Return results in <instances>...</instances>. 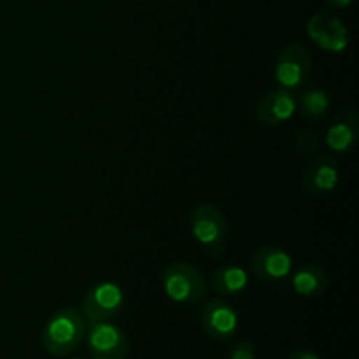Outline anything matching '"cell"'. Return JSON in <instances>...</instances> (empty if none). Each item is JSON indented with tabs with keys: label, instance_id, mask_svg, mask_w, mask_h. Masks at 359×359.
<instances>
[{
	"label": "cell",
	"instance_id": "1",
	"mask_svg": "<svg viewBox=\"0 0 359 359\" xmlns=\"http://www.w3.org/2000/svg\"><path fill=\"white\" fill-rule=\"evenodd\" d=\"M86 337V319L77 309L65 307L55 312L42 330V347L51 356L74 353Z\"/></svg>",
	"mask_w": 359,
	"mask_h": 359
},
{
	"label": "cell",
	"instance_id": "2",
	"mask_svg": "<svg viewBox=\"0 0 359 359\" xmlns=\"http://www.w3.org/2000/svg\"><path fill=\"white\" fill-rule=\"evenodd\" d=\"M165 294L175 304L196 305L205 300L207 283L198 269L186 262L172 263L161 277Z\"/></svg>",
	"mask_w": 359,
	"mask_h": 359
},
{
	"label": "cell",
	"instance_id": "3",
	"mask_svg": "<svg viewBox=\"0 0 359 359\" xmlns=\"http://www.w3.org/2000/svg\"><path fill=\"white\" fill-rule=\"evenodd\" d=\"M189 228L195 241L205 249L210 258H219L223 255L228 223L224 214L216 205L203 203L195 207L189 216Z\"/></svg>",
	"mask_w": 359,
	"mask_h": 359
},
{
	"label": "cell",
	"instance_id": "4",
	"mask_svg": "<svg viewBox=\"0 0 359 359\" xmlns=\"http://www.w3.org/2000/svg\"><path fill=\"white\" fill-rule=\"evenodd\" d=\"M312 74V58L302 44H290L277 55L273 77L283 90L300 91L309 84Z\"/></svg>",
	"mask_w": 359,
	"mask_h": 359
},
{
	"label": "cell",
	"instance_id": "5",
	"mask_svg": "<svg viewBox=\"0 0 359 359\" xmlns=\"http://www.w3.org/2000/svg\"><path fill=\"white\" fill-rule=\"evenodd\" d=\"M125 305V293L114 283H102L86 291L81 304V314L86 321L104 323L114 319Z\"/></svg>",
	"mask_w": 359,
	"mask_h": 359
},
{
	"label": "cell",
	"instance_id": "6",
	"mask_svg": "<svg viewBox=\"0 0 359 359\" xmlns=\"http://www.w3.org/2000/svg\"><path fill=\"white\" fill-rule=\"evenodd\" d=\"M88 353L93 359H126L130 342L126 333L112 323H93L86 330Z\"/></svg>",
	"mask_w": 359,
	"mask_h": 359
},
{
	"label": "cell",
	"instance_id": "7",
	"mask_svg": "<svg viewBox=\"0 0 359 359\" xmlns=\"http://www.w3.org/2000/svg\"><path fill=\"white\" fill-rule=\"evenodd\" d=\"M251 272L263 283H283L291 276L293 259L279 245H262L251 256Z\"/></svg>",
	"mask_w": 359,
	"mask_h": 359
},
{
	"label": "cell",
	"instance_id": "8",
	"mask_svg": "<svg viewBox=\"0 0 359 359\" xmlns=\"http://www.w3.org/2000/svg\"><path fill=\"white\" fill-rule=\"evenodd\" d=\"M339 179L340 172L335 158L321 154L305 165L302 174V188L311 198H323L337 188Z\"/></svg>",
	"mask_w": 359,
	"mask_h": 359
},
{
	"label": "cell",
	"instance_id": "9",
	"mask_svg": "<svg viewBox=\"0 0 359 359\" xmlns=\"http://www.w3.org/2000/svg\"><path fill=\"white\" fill-rule=\"evenodd\" d=\"M202 328L214 342H226L238 328V316L228 302L221 298L205 302L202 307Z\"/></svg>",
	"mask_w": 359,
	"mask_h": 359
},
{
	"label": "cell",
	"instance_id": "10",
	"mask_svg": "<svg viewBox=\"0 0 359 359\" xmlns=\"http://www.w3.org/2000/svg\"><path fill=\"white\" fill-rule=\"evenodd\" d=\"M307 30L312 41L326 51L342 53L349 44V32L346 25L332 14H314L309 21Z\"/></svg>",
	"mask_w": 359,
	"mask_h": 359
},
{
	"label": "cell",
	"instance_id": "11",
	"mask_svg": "<svg viewBox=\"0 0 359 359\" xmlns=\"http://www.w3.org/2000/svg\"><path fill=\"white\" fill-rule=\"evenodd\" d=\"M297 112V97L293 91L279 88L263 95L256 104V119L265 126L283 125Z\"/></svg>",
	"mask_w": 359,
	"mask_h": 359
},
{
	"label": "cell",
	"instance_id": "12",
	"mask_svg": "<svg viewBox=\"0 0 359 359\" xmlns=\"http://www.w3.org/2000/svg\"><path fill=\"white\" fill-rule=\"evenodd\" d=\"M359 116L353 109L339 112L326 132L325 142L335 153H349L358 142Z\"/></svg>",
	"mask_w": 359,
	"mask_h": 359
},
{
	"label": "cell",
	"instance_id": "13",
	"mask_svg": "<svg viewBox=\"0 0 359 359\" xmlns=\"http://www.w3.org/2000/svg\"><path fill=\"white\" fill-rule=\"evenodd\" d=\"M291 284H293L294 293L300 297L319 298L328 291L330 277L323 266L316 263H304L294 272Z\"/></svg>",
	"mask_w": 359,
	"mask_h": 359
},
{
	"label": "cell",
	"instance_id": "14",
	"mask_svg": "<svg viewBox=\"0 0 359 359\" xmlns=\"http://www.w3.org/2000/svg\"><path fill=\"white\" fill-rule=\"evenodd\" d=\"M332 97L323 88H302L297 97V112L309 123H318L328 114Z\"/></svg>",
	"mask_w": 359,
	"mask_h": 359
},
{
	"label": "cell",
	"instance_id": "15",
	"mask_svg": "<svg viewBox=\"0 0 359 359\" xmlns=\"http://www.w3.org/2000/svg\"><path fill=\"white\" fill-rule=\"evenodd\" d=\"M248 272L238 265H223L210 277V286L219 297H235L248 287Z\"/></svg>",
	"mask_w": 359,
	"mask_h": 359
},
{
	"label": "cell",
	"instance_id": "16",
	"mask_svg": "<svg viewBox=\"0 0 359 359\" xmlns=\"http://www.w3.org/2000/svg\"><path fill=\"white\" fill-rule=\"evenodd\" d=\"M293 146L298 154H311L321 147V135L314 130H305V132L298 133Z\"/></svg>",
	"mask_w": 359,
	"mask_h": 359
},
{
	"label": "cell",
	"instance_id": "17",
	"mask_svg": "<svg viewBox=\"0 0 359 359\" xmlns=\"http://www.w3.org/2000/svg\"><path fill=\"white\" fill-rule=\"evenodd\" d=\"M228 359H256V347L252 342L241 340L230 349Z\"/></svg>",
	"mask_w": 359,
	"mask_h": 359
},
{
	"label": "cell",
	"instance_id": "18",
	"mask_svg": "<svg viewBox=\"0 0 359 359\" xmlns=\"http://www.w3.org/2000/svg\"><path fill=\"white\" fill-rule=\"evenodd\" d=\"M287 359H321V356L318 353H314V351L302 347V349H294Z\"/></svg>",
	"mask_w": 359,
	"mask_h": 359
},
{
	"label": "cell",
	"instance_id": "19",
	"mask_svg": "<svg viewBox=\"0 0 359 359\" xmlns=\"http://www.w3.org/2000/svg\"><path fill=\"white\" fill-rule=\"evenodd\" d=\"M326 2L333 7H347V6H351V2H353V0H326Z\"/></svg>",
	"mask_w": 359,
	"mask_h": 359
},
{
	"label": "cell",
	"instance_id": "20",
	"mask_svg": "<svg viewBox=\"0 0 359 359\" xmlns=\"http://www.w3.org/2000/svg\"><path fill=\"white\" fill-rule=\"evenodd\" d=\"M72 359H81V358H72Z\"/></svg>",
	"mask_w": 359,
	"mask_h": 359
}]
</instances>
